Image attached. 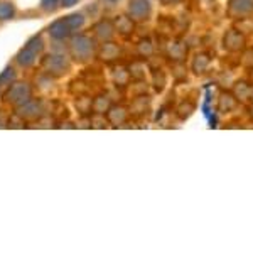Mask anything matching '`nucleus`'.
Returning <instances> with one entry per match:
<instances>
[{
	"instance_id": "nucleus-1",
	"label": "nucleus",
	"mask_w": 253,
	"mask_h": 253,
	"mask_svg": "<svg viewBox=\"0 0 253 253\" xmlns=\"http://www.w3.org/2000/svg\"><path fill=\"white\" fill-rule=\"evenodd\" d=\"M96 54V41L84 34H75L69 41V56L76 63H88Z\"/></svg>"
},
{
	"instance_id": "nucleus-2",
	"label": "nucleus",
	"mask_w": 253,
	"mask_h": 253,
	"mask_svg": "<svg viewBox=\"0 0 253 253\" xmlns=\"http://www.w3.org/2000/svg\"><path fill=\"white\" fill-rule=\"evenodd\" d=\"M44 46H46V44H44L42 34L32 36L26 42V46L15 54V63H17V66L24 69H29L34 66L38 58L44 52Z\"/></svg>"
},
{
	"instance_id": "nucleus-3",
	"label": "nucleus",
	"mask_w": 253,
	"mask_h": 253,
	"mask_svg": "<svg viewBox=\"0 0 253 253\" xmlns=\"http://www.w3.org/2000/svg\"><path fill=\"white\" fill-rule=\"evenodd\" d=\"M41 68L51 78H61V76L68 75L69 69H71V63L64 54H59V52H51V54H46L41 61Z\"/></svg>"
},
{
	"instance_id": "nucleus-4",
	"label": "nucleus",
	"mask_w": 253,
	"mask_h": 253,
	"mask_svg": "<svg viewBox=\"0 0 253 253\" xmlns=\"http://www.w3.org/2000/svg\"><path fill=\"white\" fill-rule=\"evenodd\" d=\"M32 98V86L26 81H15L10 86H7L5 91L2 93V101L5 105L17 108L22 103H26L27 100Z\"/></svg>"
},
{
	"instance_id": "nucleus-5",
	"label": "nucleus",
	"mask_w": 253,
	"mask_h": 253,
	"mask_svg": "<svg viewBox=\"0 0 253 253\" xmlns=\"http://www.w3.org/2000/svg\"><path fill=\"white\" fill-rule=\"evenodd\" d=\"M46 108H44V101L38 100V98H31L26 103L15 108V115L22 118L24 122H38L44 117Z\"/></svg>"
},
{
	"instance_id": "nucleus-6",
	"label": "nucleus",
	"mask_w": 253,
	"mask_h": 253,
	"mask_svg": "<svg viewBox=\"0 0 253 253\" xmlns=\"http://www.w3.org/2000/svg\"><path fill=\"white\" fill-rule=\"evenodd\" d=\"M126 14L133 22H142L147 20L149 15L152 14V5L150 0H128V7H126Z\"/></svg>"
},
{
	"instance_id": "nucleus-7",
	"label": "nucleus",
	"mask_w": 253,
	"mask_h": 253,
	"mask_svg": "<svg viewBox=\"0 0 253 253\" xmlns=\"http://www.w3.org/2000/svg\"><path fill=\"white\" fill-rule=\"evenodd\" d=\"M115 26H113V22H110V20H100V22L95 24V27H93V34H95V39L100 41L101 44L103 42H108V41L113 39V36H115Z\"/></svg>"
},
{
	"instance_id": "nucleus-8",
	"label": "nucleus",
	"mask_w": 253,
	"mask_h": 253,
	"mask_svg": "<svg viewBox=\"0 0 253 253\" xmlns=\"http://www.w3.org/2000/svg\"><path fill=\"white\" fill-rule=\"evenodd\" d=\"M47 32L54 41H66L69 36H73V32H71V29H69V26H68L66 17H64V19H56L54 22L49 26Z\"/></svg>"
},
{
	"instance_id": "nucleus-9",
	"label": "nucleus",
	"mask_w": 253,
	"mask_h": 253,
	"mask_svg": "<svg viewBox=\"0 0 253 253\" xmlns=\"http://www.w3.org/2000/svg\"><path fill=\"white\" fill-rule=\"evenodd\" d=\"M230 12L235 15H248L253 12V0H230Z\"/></svg>"
},
{
	"instance_id": "nucleus-10",
	"label": "nucleus",
	"mask_w": 253,
	"mask_h": 253,
	"mask_svg": "<svg viewBox=\"0 0 253 253\" xmlns=\"http://www.w3.org/2000/svg\"><path fill=\"white\" fill-rule=\"evenodd\" d=\"M66 20H68V26L73 34L80 32L84 27V24H86V17H84V14H81V12H75V14L68 15Z\"/></svg>"
},
{
	"instance_id": "nucleus-11",
	"label": "nucleus",
	"mask_w": 253,
	"mask_h": 253,
	"mask_svg": "<svg viewBox=\"0 0 253 253\" xmlns=\"http://www.w3.org/2000/svg\"><path fill=\"white\" fill-rule=\"evenodd\" d=\"M243 46V36L240 32H228L226 38H224V47H228L230 51H238Z\"/></svg>"
},
{
	"instance_id": "nucleus-12",
	"label": "nucleus",
	"mask_w": 253,
	"mask_h": 253,
	"mask_svg": "<svg viewBox=\"0 0 253 253\" xmlns=\"http://www.w3.org/2000/svg\"><path fill=\"white\" fill-rule=\"evenodd\" d=\"M17 81V71H15L14 66H7L0 73V88H7L10 86L12 83Z\"/></svg>"
},
{
	"instance_id": "nucleus-13",
	"label": "nucleus",
	"mask_w": 253,
	"mask_h": 253,
	"mask_svg": "<svg viewBox=\"0 0 253 253\" xmlns=\"http://www.w3.org/2000/svg\"><path fill=\"white\" fill-rule=\"evenodd\" d=\"M252 89L253 86L252 84H248V83H236V86L233 89V95L236 100H240V101H245V100H248V98H252Z\"/></svg>"
},
{
	"instance_id": "nucleus-14",
	"label": "nucleus",
	"mask_w": 253,
	"mask_h": 253,
	"mask_svg": "<svg viewBox=\"0 0 253 253\" xmlns=\"http://www.w3.org/2000/svg\"><path fill=\"white\" fill-rule=\"evenodd\" d=\"M126 118V112L124 107H110L108 110V120L112 122L113 125H120L124 124Z\"/></svg>"
},
{
	"instance_id": "nucleus-15",
	"label": "nucleus",
	"mask_w": 253,
	"mask_h": 253,
	"mask_svg": "<svg viewBox=\"0 0 253 253\" xmlns=\"http://www.w3.org/2000/svg\"><path fill=\"white\" fill-rule=\"evenodd\" d=\"M17 10H15V5L9 0H2L0 2V20H10L15 17Z\"/></svg>"
},
{
	"instance_id": "nucleus-16",
	"label": "nucleus",
	"mask_w": 253,
	"mask_h": 253,
	"mask_svg": "<svg viewBox=\"0 0 253 253\" xmlns=\"http://www.w3.org/2000/svg\"><path fill=\"white\" fill-rule=\"evenodd\" d=\"M100 56L101 59H115L118 58V47L115 44L112 42V41H108V42H103V46H101V51H100Z\"/></svg>"
},
{
	"instance_id": "nucleus-17",
	"label": "nucleus",
	"mask_w": 253,
	"mask_h": 253,
	"mask_svg": "<svg viewBox=\"0 0 253 253\" xmlns=\"http://www.w3.org/2000/svg\"><path fill=\"white\" fill-rule=\"evenodd\" d=\"M115 29L120 32V34H130L133 31V20L130 17H125V15H120L117 19Z\"/></svg>"
},
{
	"instance_id": "nucleus-18",
	"label": "nucleus",
	"mask_w": 253,
	"mask_h": 253,
	"mask_svg": "<svg viewBox=\"0 0 253 253\" xmlns=\"http://www.w3.org/2000/svg\"><path fill=\"white\" fill-rule=\"evenodd\" d=\"M235 103H236L235 95H226V93H223L221 98H219L218 108L221 110L223 113H226V112H230V110H233V108H235Z\"/></svg>"
},
{
	"instance_id": "nucleus-19",
	"label": "nucleus",
	"mask_w": 253,
	"mask_h": 253,
	"mask_svg": "<svg viewBox=\"0 0 253 253\" xmlns=\"http://www.w3.org/2000/svg\"><path fill=\"white\" fill-rule=\"evenodd\" d=\"M39 7L44 14H54L61 9V0H41Z\"/></svg>"
},
{
	"instance_id": "nucleus-20",
	"label": "nucleus",
	"mask_w": 253,
	"mask_h": 253,
	"mask_svg": "<svg viewBox=\"0 0 253 253\" xmlns=\"http://www.w3.org/2000/svg\"><path fill=\"white\" fill-rule=\"evenodd\" d=\"M208 64H210V59H208V56H198L196 61H194L196 73H203L208 68Z\"/></svg>"
},
{
	"instance_id": "nucleus-21",
	"label": "nucleus",
	"mask_w": 253,
	"mask_h": 253,
	"mask_svg": "<svg viewBox=\"0 0 253 253\" xmlns=\"http://www.w3.org/2000/svg\"><path fill=\"white\" fill-rule=\"evenodd\" d=\"M80 0H61V7H73V5H76V3H78Z\"/></svg>"
},
{
	"instance_id": "nucleus-22",
	"label": "nucleus",
	"mask_w": 253,
	"mask_h": 253,
	"mask_svg": "<svg viewBox=\"0 0 253 253\" xmlns=\"http://www.w3.org/2000/svg\"><path fill=\"white\" fill-rule=\"evenodd\" d=\"M164 3H174V2H177V0H162Z\"/></svg>"
},
{
	"instance_id": "nucleus-23",
	"label": "nucleus",
	"mask_w": 253,
	"mask_h": 253,
	"mask_svg": "<svg viewBox=\"0 0 253 253\" xmlns=\"http://www.w3.org/2000/svg\"><path fill=\"white\" fill-rule=\"evenodd\" d=\"M252 101H253V89H252Z\"/></svg>"
},
{
	"instance_id": "nucleus-24",
	"label": "nucleus",
	"mask_w": 253,
	"mask_h": 253,
	"mask_svg": "<svg viewBox=\"0 0 253 253\" xmlns=\"http://www.w3.org/2000/svg\"><path fill=\"white\" fill-rule=\"evenodd\" d=\"M252 117H253V112H252Z\"/></svg>"
},
{
	"instance_id": "nucleus-25",
	"label": "nucleus",
	"mask_w": 253,
	"mask_h": 253,
	"mask_svg": "<svg viewBox=\"0 0 253 253\" xmlns=\"http://www.w3.org/2000/svg\"><path fill=\"white\" fill-rule=\"evenodd\" d=\"M0 89H2V88H0Z\"/></svg>"
}]
</instances>
